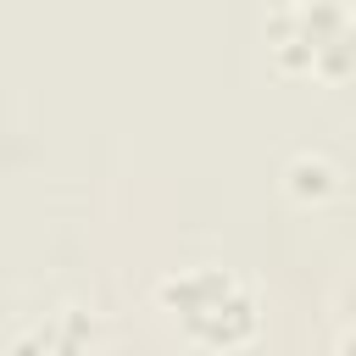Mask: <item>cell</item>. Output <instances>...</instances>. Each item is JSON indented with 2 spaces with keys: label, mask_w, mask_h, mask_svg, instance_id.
<instances>
[{
  "label": "cell",
  "mask_w": 356,
  "mask_h": 356,
  "mask_svg": "<svg viewBox=\"0 0 356 356\" xmlns=\"http://www.w3.org/2000/svg\"><path fill=\"white\" fill-rule=\"evenodd\" d=\"M339 356H356V328L345 334V345H339Z\"/></svg>",
  "instance_id": "4"
},
{
  "label": "cell",
  "mask_w": 356,
  "mask_h": 356,
  "mask_svg": "<svg viewBox=\"0 0 356 356\" xmlns=\"http://www.w3.org/2000/svg\"><path fill=\"white\" fill-rule=\"evenodd\" d=\"M83 350H89V312L83 306H61L11 339V356H83Z\"/></svg>",
  "instance_id": "3"
},
{
  "label": "cell",
  "mask_w": 356,
  "mask_h": 356,
  "mask_svg": "<svg viewBox=\"0 0 356 356\" xmlns=\"http://www.w3.org/2000/svg\"><path fill=\"white\" fill-rule=\"evenodd\" d=\"M161 300L172 306V317H184V328H195L200 339H245L256 312H250V295L234 273L222 267H189V273H172L161 284Z\"/></svg>",
  "instance_id": "2"
},
{
  "label": "cell",
  "mask_w": 356,
  "mask_h": 356,
  "mask_svg": "<svg viewBox=\"0 0 356 356\" xmlns=\"http://www.w3.org/2000/svg\"><path fill=\"white\" fill-rule=\"evenodd\" d=\"M278 61L306 72H345L356 61V0H289L267 17Z\"/></svg>",
  "instance_id": "1"
}]
</instances>
